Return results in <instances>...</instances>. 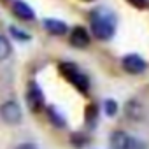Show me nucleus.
<instances>
[{
    "instance_id": "nucleus-4",
    "label": "nucleus",
    "mask_w": 149,
    "mask_h": 149,
    "mask_svg": "<svg viewBox=\"0 0 149 149\" xmlns=\"http://www.w3.org/2000/svg\"><path fill=\"white\" fill-rule=\"evenodd\" d=\"M121 63H123V68L128 72V74H132V76H137V74H142L144 70H146V60L144 58H140L139 54H126L123 60H121Z\"/></svg>"
},
{
    "instance_id": "nucleus-18",
    "label": "nucleus",
    "mask_w": 149,
    "mask_h": 149,
    "mask_svg": "<svg viewBox=\"0 0 149 149\" xmlns=\"http://www.w3.org/2000/svg\"><path fill=\"white\" fill-rule=\"evenodd\" d=\"M128 2L137 9H146L147 7V0H128Z\"/></svg>"
},
{
    "instance_id": "nucleus-3",
    "label": "nucleus",
    "mask_w": 149,
    "mask_h": 149,
    "mask_svg": "<svg viewBox=\"0 0 149 149\" xmlns=\"http://www.w3.org/2000/svg\"><path fill=\"white\" fill-rule=\"evenodd\" d=\"M0 119L7 125H19L23 119V112L18 102L14 100H7L0 105Z\"/></svg>"
},
{
    "instance_id": "nucleus-13",
    "label": "nucleus",
    "mask_w": 149,
    "mask_h": 149,
    "mask_svg": "<svg viewBox=\"0 0 149 149\" xmlns=\"http://www.w3.org/2000/svg\"><path fill=\"white\" fill-rule=\"evenodd\" d=\"M70 142H72V146H76V147H83V146H86V144L90 142V139L84 137L83 133H72Z\"/></svg>"
},
{
    "instance_id": "nucleus-9",
    "label": "nucleus",
    "mask_w": 149,
    "mask_h": 149,
    "mask_svg": "<svg viewBox=\"0 0 149 149\" xmlns=\"http://www.w3.org/2000/svg\"><path fill=\"white\" fill-rule=\"evenodd\" d=\"M13 11H14V14H16L18 18H21V19H25V21H32V19L35 18L33 9H32L26 2H23V0H16V2L13 4Z\"/></svg>"
},
{
    "instance_id": "nucleus-2",
    "label": "nucleus",
    "mask_w": 149,
    "mask_h": 149,
    "mask_svg": "<svg viewBox=\"0 0 149 149\" xmlns=\"http://www.w3.org/2000/svg\"><path fill=\"white\" fill-rule=\"evenodd\" d=\"M60 72L67 77V81L72 83L83 95H88V91H90V81H88V77L74 63H61L60 65Z\"/></svg>"
},
{
    "instance_id": "nucleus-11",
    "label": "nucleus",
    "mask_w": 149,
    "mask_h": 149,
    "mask_svg": "<svg viewBox=\"0 0 149 149\" xmlns=\"http://www.w3.org/2000/svg\"><path fill=\"white\" fill-rule=\"evenodd\" d=\"M47 116H49V121L56 126V128H63L67 123H65V118L56 111V107L54 105H49L47 107Z\"/></svg>"
},
{
    "instance_id": "nucleus-6",
    "label": "nucleus",
    "mask_w": 149,
    "mask_h": 149,
    "mask_svg": "<svg viewBox=\"0 0 149 149\" xmlns=\"http://www.w3.org/2000/svg\"><path fill=\"white\" fill-rule=\"evenodd\" d=\"M90 40H91V37H90V33H88V30L84 26H76L70 32V44L74 47H77V49L88 47Z\"/></svg>"
},
{
    "instance_id": "nucleus-16",
    "label": "nucleus",
    "mask_w": 149,
    "mask_h": 149,
    "mask_svg": "<svg viewBox=\"0 0 149 149\" xmlns=\"http://www.w3.org/2000/svg\"><path fill=\"white\" fill-rule=\"evenodd\" d=\"M128 149H147V147H146V144H144L142 140H139V139H133V137H132V142H130Z\"/></svg>"
},
{
    "instance_id": "nucleus-5",
    "label": "nucleus",
    "mask_w": 149,
    "mask_h": 149,
    "mask_svg": "<svg viewBox=\"0 0 149 149\" xmlns=\"http://www.w3.org/2000/svg\"><path fill=\"white\" fill-rule=\"evenodd\" d=\"M125 116H126L130 121L139 123V121L144 119V116H146V109H144V105H142L139 100L132 98V100H128L126 105H125Z\"/></svg>"
},
{
    "instance_id": "nucleus-15",
    "label": "nucleus",
    "mask_w": 149,
    "mask_h": 149,
    "mask_svg": "<svg viewBox=\"0 0 149 149\" xmlns=\"http://www.w3.org/2000/svg\"><path fill=\"white\" fill-rule=\"evenodd\" d=\"M9 32H11V35H13L14 39H18V40H30V35H28L26 32H23V30L16 28V26H11V28H9Z\"/></svg>"
},
{
    "instance_id": "nucleus-12",
    "label": "nucleus",
    "mask_w": 149,
    "mask_h": 149,
    "mask_svg": "<svg viewBox=\"0 0 149 149\" xmlns=\"http://www.w3.org/2000/svg\"><path fill=\"white\" fill-rule=\"evenodd\" d=\"M13 53V46L9 42V39L6 35H0V61H4L11 56Z\"/></svg>"
},
{
    "instance_id": "nucleus-8",
    "label": "nucleus",
    "mask_w": 149,
    "mask_h": 149,
    "mask_svg": "<svg viewBox=\"0 0 149 149\" xmlns=\"http://www.w3.org/2000/svg\"><path fill=\"white\" fill-rule=\"evenodd\" d=\"M130 142H132V135H128L126 132H121V130L112 132L111 139H109V144L112 149H128Z\"/></svg>"
},
{
    "instance_id": "nucleus-10",
    "label": "nucleus",
    "mask_w": 149,
    "mask_h": 149,
    "mask_svg": "<svg viewBox=\"0 0 149 149\" xmlns=\"http://www.w3.org/2000/svg\"><path fill=\"white\" fill-rule=\"evenodd\" d=\"M44 28L51 33V35H65L67 33V25L60 19H44Z\"/></svg>"
},
{
    "instance_id": "nucleus-19",
    "label": "nucleus",
    "mask_w": 149,
    "mask_h": 149,
    "mask_svg": "<svg viewBox=\"0 0 149 149\" xmlns=\"http://www.w3.org/2000/svg\"><path fill=\"white\" fill-rule=\"evenodd\" d=\"M16 149H39V147L35 144H32V142H23V144L16 146Z\"/></svg>"
},
{
    "instance_id": "nucleus-17",
    "label": "nucleus",
    "mask_w": 149,
    "mask_h": 149,
    "mask_svg": "<svg viewBox=\"0 0 149 149\" xmlns=\"http://www.w3.org/2000/svg\"><path fill=\"white\" fill-rule=\"evenodd\" d=\"M86 116H88V121H90V123H93V121L97 119V109H95V105H90V107H88Z\"/></svg>"
},
{
    "instance_id": "nucleus-7",
    "label": "nucleus",
    "mask_w": 149,
    "mask_h": 149,
    "mask_svg": "<svg viewBox=\"0 0 149 149\" xmlns=\"http://www.w3.org/2000/svg\"><path fill=\"white\" fill-rule=\"evenodd\" d=\"M26 102H28L30 109H32V111H35V112H37V111H40V109L44 107V95H42L40 88H39L35 83H32V84H30V88H28Z\"/></svg>"
},
{
    "instance_id": "nucleus-1",
    "label": "nucleus",
    "mask_w": 149,
    "mask_h": 149,
    "mask_svg": "<svg viewBox=\"0 0 149 149\" xmlns=\"http://www.w3.org/2000/svg\"><path fill=\"white\" fill-rule=\"evenodd\" d=\"M91 32L100 40H109L114 35V18L104 11L97 9L91 13Z\"/></svg>"
},
{
    "instance_id": "nucleus-14",
    "label": "nucleus",
    "mask_w": 149,
    "mask_h": 149,
    "mask_svg": "<svg viewBox=\"0 0 149 149\" xmlns=\"http://www.w3.org/2000/svg\"><path fill=\"white\" fill-rule=\"evenodd\" d=\"M104 107H105V114H107L109 118L116 116V112H118V102H116V100L107 98V100L104 102Z\"/></svg>"
}]
</instances>
